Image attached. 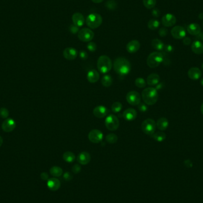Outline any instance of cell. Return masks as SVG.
I'll return each instance as SVG.
<instances>
[{
	"label": "cell",
	"instance_id": "obj_45",
	"mask_svg": "<svg viewBox=\"0 0 203 203\" xmlns=\"http://www.w3.org/2000/svg\"><path fill=\"white\" fill-rule=\"evenodd\" d=\"M79 56L80 58L83 60H86L88 58V54L85 51H80L79 52Z\"/></svg>",
	"mask_w": 203,
	"mask_h": 203
},
{
	"label": "cell",
	"instance_id": "obj_30",
	"mask_svg": "<svg viewBox=\"0 0 203 203\" xmlns=\"http://www.w3.org/2000/svg\"><path fill=\"white\" fill-rule=\"evenodd\" d=\"M63 159L67 163H72L75 159V155L72 151H66L63 154Z\"/></svg>",
	"mask_w": 203,
	"mask_h": 203
},
{
	"label": "cell",
	"instance_id": "obj_26",
	"mask_svg": "<svg viewBox=\"0 0 203 203\" xmlns=\"http://www.w3.org/2000/svg\"><path fill=\"white\" fill-rule=\"evenodd\" d=\"M168 126L169 121L166 118H160L156 122L157 128L161 131L166 130L168 128Z\"/></svg>",
	"mask_w": 203,
	"mask_h": 203
},
{
	"label": "cell",
	"instance_id": "obj_47",
	"mask_svg": "<svg viewBox=\"0 0 203 203\" xmlns=\"http://www.w3.org/2000/svg\"><path fill=\"white\" fill-rule=\"evenodd\" d=\"M64 178L66 181H70L72 179L73 176L70 172H65L64 174Z\"/></svg>",
	"mask_w": 203,
	"mask_h": 203
},
{
	"label": "cell",
	"instance_id": "obj_11",
	"mask_svg": "<svg viewBox=\"0 0 203 203\" xmlns=\"http://www.w3.org/2000/svg\"><path fill=\"white\" fill-rule=\"evenodd\" d=\"M171 34L175 39H181L185 37L186 30L182 26H176L171 30Z\"/></svg>",
	"mask_w": 203,
	"mask_h": 203
},
{
	"label": "cell",
	"instance_id": "obj_6",
	"mask_svg": "<svg viewBox=\"0 0 203 203\" xmlns=\"http://www.w3.org/2000/svg\"><path fill=\"white\" fill-rule=\"evenodd\" d=\"M156 128V122L151 118H148L145 120L141 124V130L147 135H151L155 132Z\"/></svg>",
	"mask_w": 203,
	"mask_h": 203
},
{
	"label": "cell",
	"instance_id": "obj_12",
	"mask_svg": "<svg viewBox=\"0 0 203 203\" xmlns=\"http://www.w3.org/2000/svg\"><path fill=\"white\" fill-rule=\"evenodd\" d=\"M16 127V123L12 118H7L2 124L1 128L4 132H10L14 130Z\"/></svg>",
	"mask_w": 203,
	"mask_h": 203
},
{
	"label": "cell",
	"instance_id": "obj_55",
	"mask_svg": "<svg viewBox=\"0 0 203 203\" xmlns=\"http://www.w3.org/2000/svg\"><path fill=\"white\" fill-rule=\"evenodd\" d=\"M199 36H200V39H201L203 41V33H200V34L199 35Z\"/></svg>",
	"mask_w": 203,
	"mask_h": 203
},
{
	"label": "cell",
	"instance_id": "obj_31",
	"mask_svg": "<svg viewBox=\"0 0 203 203\" xmlns=\"http://www.w3.org/2000/svg\"><path fill=\"white\" fill-rule=\"evenodd\" d=\"M50 174L54 177H59L63 174V171L60 167L55 166L50 169Z\"/></svg>",
	"mask_w": 203,
	"mask_h": 203
},
{
	"label": "cell",
	"instance_id": "obj_35",
	"mask_svg": "<svg viewBox=\"0 0 203 203\" xmlns=\"http://www.w3.org/2000/svg\"><path fill=\"white\" fill-rule=\"evenodd\" d=\"M122 108V105L121 103L119 102H115L113 103L111 106V109L113 112L114 113H118L119 112Z\"/></svg>",
	"mask_w": 203,
	"mask_h": 203
},
{
	"label": "cell",
	"instance_id": "obj_18",
	"mask_svg": "<svg viewBox=\"0 0 203 203\" xmlns=\"http://www.w3.org/2000/svg\"><path fill=\"white\" fill-rule=\"evenodd\" d=\"M73 24L78 28L84 25L85 20L83 15L80 13H75L72 16Z\"/></svg>",
	"mask_w": 203,
	"mask_h": 203
},
{
	"label": "cell",
	"instance_id": "obj_28",
	"mask_svg": "<svg viewBox=\"0 0 203 203\" xmlns=\"http://www.w3.org/2000/svg\"><path fill=\"white\" fill-rule=\"evenodd\" d=\"M151 137L158 142H162L166 139V135L165 132L162 131H159L152 134Z\"/></svg>",
	"mask_w": 203,
	"mask_h": 203
},
{
	"label": "cell",
	"instance_id": "obj_59",
	"mask_svg": "<svg viewBox=\"0 0 203 203\" xmlns=\"http://www.w3.org/2000/svg\"></svg>",
	"mask_w": 203,
	"mask_h": 203
},
{
	"label": "cell",
	"instance_id": "obj_32",
	"mask_svg": "<svg viewBox=\"0 0 203 203\" xmlns=\"http://www.w3.org/2000/svg\"><path fill=\"white\" fill-rule=\"evenodd\" d=\"M160 26V22L156 19H151L149 20L147 24L148 28L150 30H154L158 29Z\"/></svg>",
	"mask_w": 203,
	"mask_h": 203
},
{
	"label": "cell",
	"instance_id": "obj_43",
	"mask_svg": "<svg viewBox=\"0 0 203 203\" xmlns=\"http://www.w3.org/2000/svg\"><path fill=\"white\" fill-rule=\"evenodd\" d=\"M159 34L161 37H165L168 34V30L166 28H161L159 30Z\"/></svg>",
	"mask_w": 203,
	"mask_h": 203
},
{
	"label": "cell",
	"instance_id": "obj_13",
	"mask_svg": "<svg viewBox=\"0 0 203 203\" xmlns=\"http://www.w3.org/2000/svg\"><path fill=\"white\" fill-rule=\"evenodd\" d=\"M176 18L174 15L168 13L163 15L161 18L162 25L165 27H171L175 25Z\"/></svg>",
	"mask_w": 203,
	"mask_h": 203
},
{
	"label": "cell",
	"instance_id": "obj_51",
	"mask_svg": "<svg viewBox=\"0 0 203 203\" xmlns=\"http://www.w3.org/2000/svg\"><path fill=\"white\" fill-rule=\"evenodd\" d=\"M162 87H163V84H162V83H159L157 85L156 87L155 88H156V89L158 90H160V89H161Z\"/></svg>",
	"mask_w": 203,
	"mask_h": 203
},
{
	"label": "cell",
	"instance_id": "obj_25",
	"mask_svg": "<svg viewBox=\"0 0 203 203\" xmlns=\"http://www.w3.org/2000/svg\"><path fill=\"white\" fill-rule=\"evenodd\" d=\"M191 49L194 53L197 55H201L203 54V44L199 41H194L191 45Z\"/></svg>",
	"mask_w": 203,
	"mask_h": 203
},
{
	"label": "cell",
	"instance_id": "obj_57",
	"mask_svg": "<svg viewBox=\"0 0 203 203\" xmlns=\"http://www.w3.org/2000/svg\"><path fill=\"white\" fill-rule=\"evenodd\" d=\"M201 86L203 87V78H202L201 80Z\"/></svg>",
	"mask_w": 203,
	"mask_h": 203
},
{
	"label": "cell",
	"instance_id": "obj_5",
	"mask_svg": "<svg viewBox=\"0 0 203 203\" xmlns=\"http://www.w3.org/2000/svg\"><path fill=\"white\" fill-rule=\"evenodd\" d=\"M102 17L98 13H91L86 18V24L90 29H95L99 28L102 23Z\"/></svg>",
	"mask_w": 203,
	"mask_h": 203
},
{
	"label": "cell",
	"instance_id": "obj_19",
	"mask_svg": "<svg viewBox=\"0 0 203 203\" xmlns=\"http://www.w3.org/2000/svg\"><path fill=\"white\" fill-rule=\"evenodd\" d=\"M140 48V44L139 41H138L137 40H132L129 42L127 45L126 47L127 51L131 54L135 53L139 50Z\"/></svg>",
	"mask_w": 203,
	"mask_h": 203
},
{
	"label": "cell",
	"instance_id": "obj_20",
	"mask_svg": "<svg viewBox=\"0 0 203 203\" xmlns=\"http://www.w3.org/2000/svg\"><path fill=\"white\" fill-rule=\"evenodd\" d=\"M77 160L80 164L86 165L90 162L91 160V156L88 152L83 151L78 154Z\"/></svg>",
	"mask_w": 203,
	"mask_h": 203
},
{
	"label": "cell",
	"instance_id": "obj_49",
	"mask_svg": "<svg viewBox=\"0 0 203 203\" xmlns=\"http://www.w3.org/2000/svg\"><path fill=\"white\" fill-rule=\"evenodd\" d=\"M184 165L187 168H191L192 166V163L190 160H186L184 161Z\"/></svg>",
	"mask_w": 203,
	"mask_h": 203
},
{
	"label": "cell",
	"instance_id": "obj_4",
	"mask_svg": "<svg viewBox=\"0 0 203 203\" xmlns=\"http://www.w3.org/2000/svg\"><path fill=\"white\" fill-rule=\"evenodd\" d=\"M163 61L162 52H153L151 53L147 59V65L151 68L158 67Z\"/></svg>",
	"mask_w": 203,
	"mask_h": 203
},
{
	"label": "cell",
	"instance_id": "obj_36",
	"mask_svg": "<svg viewBox=\"0 0 203 203\" xmlns=\"http://www.w3.org/2000/svg\"><path fill=\"white\" fill-rule=\"evenodd\" d=\"M135 85L138 88H145L146 86V82L145 80L141 77H139L135 79Z\"/></svg>",
	"mask_w": 203,
	"mask_h": 203
},
{
	"label": "cell",
	"instance_id": "obj_52",
	"mask_svg": "<svg viewBox=\"0 0 203 203\" xmlns=\"http://www.w3.org/2000/svg\"><path fill=\"white\" fill-rule=\"evenodd\" d=\"M92 1L95 3L99 4V3H101L102 2H103L104 0H92Z\"/></svg>",
	"mask_w": 203,
	"mask_h": 203
},
{
	"label": "cell",
	"instance_id": "obj_58",
	"mask_svg": "<svg viewBox=\"0 0 203 203\" xmlns=\"http://www.w3.org/2000/svg\"><path fill=\"white\" fill-rule=\"evenodd\" d=\"M201 68H202V70H203V64H202V65H201Z\"/></svg>",
	"mask_w": 203,
	"mask_h": 203
},
{
	"label": "cell",
	"instance_id": "obj_3",
	"mask_svg": "<svg viewBox=\"0 0 203 203\" xmlns=\"http://www.w3.org/2000/svg\"><path fill=\"white\" fill-rule=\"evenodd\" d=\"M112 63L111 58L106 55H102L98 59L97 67L98 70L102 73H108L112 68Z\"/></svg>",
	"mask_w": 203,
	"mask_h": 203
},
{
	"label": "cell",
	"instance_id": "obj_40",
	"mask_svg": "<svg viewBox=\"0 0 203 203\" xmlns=\"http://www.w3.org/2000/svg\"><path fill=\"white\" fill-rule=\"evenodd\" d=\"M138 109L141 112H145L148 110V107L145 103H140L138 105Z\"/></svg>",
	"mask_w": 203,
	"mask_h": 203
},
{
	"label": "cell",
	"instance_id": "obj_24",
	"mask_svg": "<svg viewBox=\"0 0 203 203\" xmlns=\"http://www.w3.org/2000/svg\"><path fill=\"white\" fill-rule=\"evenodd\" d=\"M160 82V76L156 73L150 74L147 78V83L148 85L153 86L157 85Z\"/></svg>",
	"mask_w": 203,
	"mask_h": 203
},
{
	"label": "cell",
	"instance_id": "obj_56",
	"mask_svg": "<svg viewBox=\"0 0 203 203\" xmlns=\"http://www.w3.org/2000/svg\"><path fill=\"white\" fill-rule=\"evenodd\" d=\"M201 113L203 115V104L201 105Z\"/></svg>",
	"mask_w": 203,
	"mask_h": 203
},
{
	"label": "cell",
	"instance_id": "obj_50",
	"mask_svg": "<svg viewBox=\"0 0 203 203\" xmlns=\"http://www.w3.org/2000/svg\"><path fill=\"white\" fill-rule=\"evenodd\" d=\"M41 178L42 180L44 181H46V180H48V178H49V176H48V174L46 172H43L41 174Z\"/></svg>",
	"mask_w": 203,
	"mask_h": 203
},
{
	"label": "cell",
	"instance_id": "obj_15",
	"mask_svg": "<svg viewBox=\"0 0 203 203\" xmlns=\"http://www.w3.org/2000/svg\"><path fill=\"white\" fill-rule=\"evenodd\" d=\"M93 114L96 118H103L107 115L108 113V109L103 105H99L96 106L93 109Z\"/></svg>",
	"mask_w": 203,
	"mask_h": 203
},
{
	"label": "cell",
	"instance_id": "obj_34",
	"mask_svg": "<svg viewBox=\"0 0 203 203\" xmlns=\"http://www.w3.org/2000/svg\"><path fill=\"white\" fill-rule=\"evenodd\" d=\"M157 0H143V4L147 9L153 8L156 4Z\"/></svg>",
	"mask_w": 203,
	"mask_h": 203
},
{
	"label": "cell",
	"instance_id": "obj_54",
	"mask_svg": "<svg viewBox=\"0 0 203 203\" xmlns=\"http://www.w3.org/2000/svg\"><path fill=\"white\" fill-rule=\"evenodd\" d=\"M198 17L201 19V20H203V13H201L199 15H198Z\"/></svg>",
	"mask_w": 203,
	"mask_h": 203
},
{
	"label": "cell",
	"instance_id": "obj_21",
	"mask_svg": "<svg viewBox=\"0 0 203 203\" xmlns=\"http://www.w3.org/2000/svg\"><path fill=\"white\" fill-rule=\"evenodd\" d=\"M47 186L48 188L51 191H57L60 188L61 182L58 179L53 178L48 179L47 182Z\"/></svg>",
	"mask_w": 203,
	"mask_h": 203
},
{
	"label": "cell",
	"instance_id": "obj_44",
	"mask_svg": "<svg viewBox=\"0 0 203 203\" xmlns=\"http://www.w3.org/2000/svg\"><path fill=\"white\" fill-rule=\"evenodd\" d=\"M151 15L154 17L158 18V17H159L160 15V10L158 8H153L152 9V11H151Z\"/></svg>",
	"mask_w": 203,
	"mask_h": 203
},
{
	"label": "cell",
	"instance_id": "obj_23",
	"mask_svg": "<svg viewBox=\"0 0 203 203\" xmlns=\"http://www.w3.org/2000/svg\"><path fill=\"white\" fill-rule=\"evenodd\" d=\"M99 74L95 70H91L87 73V80L91 83H95L97 82L99 80Z\"/></svg>",
	"mask_w": 203,
	"mask_h": 203
},
{
	"label": "cell",
	"instance_id": "obj_14",
	"mask_svg": "<svg viewBox=\"0 0 203 203\" xmlns=\"http://www.w3.org/2000/svg\"><path fill=\"white\" fill-rule=\"evenodd\" d=\"M78 55L77 51L72 47L65 48L63 51V56L67 60L72 61L77 58Z\"/></svg>",
	"mask_w": 203,
	"mask_h": 203
},
{
	"label": "cell",
	"instance_id": "obj_17",
	"mask_svg": "<svg viewBox=\"0 0 203 203\" xmlns=\"http://www.w3.org/2000/svg\"><path fill=\"white\" fill-rule=\"evenodd\" d=\"M137 116V113L134 109L128 108L126 109L122 114V116L127 121H134Z\"/></svg>",
	"mask_w": 203,
	"mask_h": 203
},
{
	"label": "cell",
	"instance_id": "obj_46",
	"mask_svg": "<svg viewBox=\"0 0 203 203\" xmlns=\"http://www.w3.org/2000/svg\"><path fill=\"white\" fill-rule=\"evenodd\" d=\"M72 171L74 174H78L81 171V167L78 165H75L72 168Z\"/></svg>",
	"mask_w": 203,
	"mask_h": 203
},
{
	"label": "cell",
	"instance_id": "obj_27",
	"mask_svg": "<svg viewBox=\"0 0 203 203\" xmlns=\"http://www.w3.org/2000/svg\"><path fill=\"white\" fill-rule=\"evenodd\" d=\"M151 46L155 49L158 51H163L165 47V45L163 43V42L159 39H153L151 41Z\"/></svg>",
	"mask_w": 203,
	"mask_h": 203
},
{
	"label": "cell",
	"instance_id": "obj_9",
	"mask_svg": "<svg viewBox=\"0 0 203 203\" xmlns=\"http://www.w3.org/2000/svg\"><path fill=\"white\" fill-rule=\"evenodd\" d=\"M127 101L131 105H138L141 102V96L137 91H131L128 92L126 96Z\"/></svg>",
	"mask_w": 203,
	"mask_h": 203
},
{
	"label": "cell",
	"instance_id": "obj_22",
	"mask_svg": "<svg viewBox=\"0 0 203 203\" xmlns=\"http://www.w3.org/2000/svg\"><path fill=\"white\" fill-rule=\"evenodd\" d=\"M189 33L192 36H197L201 33V29L200 26L197 23H191L187 28Z\"/></svg>",
	"mask_w": 203,
	"mask_h": 203
},
{
	"label": "cell",
	"instance_id": "obj_41",
	"mask_svg": "<svg viewBox=\"0 0 203 203\" xmlns=\"http://www.w3.org/2000/svg\"><path fill=\"white\" fill-rule=\"evenodd\" d=\"M174 48L172 45L168 44V45H165L163 51H164V52H165V53H171L174 51Z\"/></svg>",
	"mask_w": 203,
	"mask_h": 203
},
{
	"label": "cell",
	"instance_id": "obj_8",
	"mask_svg": "<svg viewBox=\"0 0 203 203\" xmlns=\"http://www.w3.org/2000/svg\"><path fill=\"white\" fill-rule=\"evenodd\" d=\"M94 35L93 32L88 28L81 29L78 33V39L84 42H90L93 39Z\"/></svg>",
	"mask_w": 203,
	"mask_h": 203
},
{
	"label": "cell",
	"instance_id": "obj_42",
	"mask_svg": "<svg viewBox=\"0 0 203 203\" xmlns=\"http://www.w3.org/2000/svg\"><path fill=\"white\" fill-rule=\"evenodd\" d=\"M69 30L70 32L72 33V34H76L77 33H78L79 30V28L77 26H75V25H70V28H69Z\"/></svg>",
	"mask_w": 203,
	"mask_h": 203
},
{
	"label": "cell",
	"instance_id": "obj_10",
	"mask_svg": "<svg viewBox=\"0 0 203 203\" xmlns=\"http://www.w3.org/2000/svg\"><path fill=\"white\" fill-rule=\"evenodd\" d=\"M88 140L93 143H99L103 140V134L99 130H92L88 134Z\"/></svg>",
	"mask_w": 203,
	"mask_h": 203
},
{
	"label": "cell",
	"instance_id": "obj_48",
	"mask_svg": "<svg viewBox=\"0 0 203 203\" xmlns=\"http://www.w3.org/2000/svg\"><path fill=\"white\" fill-rule=\"evenodd\" d=\"M191 42V39L189 38H188V37H185L183 39V43H184V45H190Z\"/></svg>",
	"mask_w": 203,
	"mask_h": 203
},
{
	"label": "cell",
	"instance_id": "obj_38",
	"mask_svg": "<svg viewBox=\"0 0 203 203\" xmlns=\"http://www.w3.org/2000/svg\"><path fill=\"white\" fill-rule=\"evenodd\" d=\"M8 115H9V111L7 108H1L0 109V116L2 118L6 119L8 118Z\"/></svg>",
	"mask_w": 203,
	"mask_h": 203
},
{
	"label": "cell",
	"instance_id": "obj_53",
	"mask_svg": "<svg viewBox=\"0 0 203 203\" xmlns=\"http://www.w3.org/2000/svg\"><path fill=\"white\" fill-rule=\"evenodd\" d=\"M3 143V138L1 136H0V147L2 145Z\"/></svg>",
	"mask_w": 203,
	"mask_h": 203
},
{
	"label": "cell",
	"instance_id": "obj_16",
	"mask_svg": "<svg viewBox=\"0 0 203 203\" xmlns=\"http://www.w3.org/2000/svg\"><path fill=\"white\" fill-rule=\"evenodd\" d=\"M202 75L201 71L197 67H192L188 72L189 78L193 80H197L201 78Z\"/></svg>",
	"mask_w": 203,
	"mask_h": 203
},
{
	"label": "cell",
	"instance_id": "obj_33",
	"mask_svg": "<svg viewBox=\"0 0 203 203\" xmlns=\"http://www.w3.org/2000/svg\"><path fill=\"white\" fill-rule=\"evenodd\" d=\"M106 140L109 144H115L118 141V136L113 133L109 134L106 137Z\"/></svg>",
	"mask_w": 203,
	"mask_h": 203
},
{
	"label": "cell",
	"instance_id": "obj_39",
	"mask_svg": "<svg viewBox=\"0 0 203 203\" xmlns=\"http://www.w3.org/2000/svg\"><path fill=\"white\" fill-rule=\"evenodd\" d=\"M87 48L90 52H95L97 49V45L93 42H90L87 44Z\"/></svg>",
	"mask_w": 203,
	"mask_h": 203
},
{
	"label": "cell",
	"instance_id": "obj_1",
	"mask_svg": "<svg viewBox=\"0 0 203 203\" xmlns=\"http://www.w3.org/2000/svg\"><path fill=\"white\" fill-rule=\"evenodd\" d=\"M131 65L130 62L126 58L119 57L116 58L114 62V69L120 75H126L130 72Z\"/></svg>",
	"mask_w": 203,
	"mask_h": 203
},
{
	"label": "cell",
	"instance_id": "obj_29",
	"mask_svg": "<svg viewBox=\"0 0 203 203\" xmlns=\"http://www.w3.org/2000/svg\"><path fill=\"white\" fill-rule=\"evenodd\" d=\"M101 83L104 87H110L113 83V79L111 75H105L102 78Z\"/></svg>",
	"mask_w": 203,
	"mask_h": 203
},
{
	"label": "cell",
	"instance_id": "obj_37",
	"mask_svg": "<svg viewBox=\"0 0 203 203\" xmlns=\"http://www.w3.org/2000/svg\"><path fill=\"white\" fill-rule=\"evenodd\" d=\"M116 2L114 0H108L106 3V7L110 10H114L116 8Z\"/></svg>",
	"mask_w": 203,
	"mask_h": 203
},
{
	"label": "cell",
	"instance_id": "obj_2",
	"mask_svg": "<svg viewBox=\"0 0 203 203\" xmlns=\"http://www.w3.org/2000/svg\"><path fill=\"white\" fill-rule=\"evenodd\" d=\"M142 99L147 105H153L158 100V90L154 87H147L142 92Z\"/></svg>",
	"mask_w": 203,
	"mask_h": 203
},
{
	"label": "cell",
	"instance_id": "obj_7",
	"mask_svg": "<svg viewBox=\"0 0 203 203\" xmlns=\"http://www.w3.org/2000/svg\"><path fill=\"white\" fill-rule=\"evenodd\" d=\"M105 124L108 130L111 131H114L119 128V121L117 116L111 114L106 118L105 121Z\"/></svg>",
	"mask_w": 203,
	"mask_h": 203
}]
</instances>
